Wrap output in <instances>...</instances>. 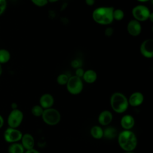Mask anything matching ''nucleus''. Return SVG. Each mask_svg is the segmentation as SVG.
Returning <instances> with one entry per match:
<instances>
[{
  "instance_id": "nucleus-1",
  "label": "nucleus",
  "mask_w": 153,
  "mask_h": 153,
  "mask_svg": "<svg viewBox=\"0 0 153 153\" xmlns=\"http://www.w3.org/2000/svg\"><path fill=\"white\" fill-rule=\"evenodd\" d=\"M113 7H99L94 10L92 13L93 20L101 25H109L113 21Z\"/></svg>"
},
{
  "instance_id": "nucleus-2",
  "label": "nucleus",
  "mask_w": 153,
  "mask_h": 153,
  "mask_svg": "<svg viewBox=\"0 0 153 153\" xmlns=\"http://www.w3.org/2000/svg\"><path fill=\"white\" fill-rule=\"evenodd\" d=\"M118 142L122 149L126 152L133 151L137 146V140L133 131L130 130H124L118 134Z\"/></svg>"
},
{
  "instance_id": "nucleus-3",
  "label": "nucleus",
  "mask_w": 153,
  "mask_h": 153,
  "mask_svg": "<svg viewBox=\"0 0 153 153\" xmlns=\"http://www.w3.org/2000/svg\"><path fill=\"white\" fill-rule=\"evenodd\" d=\"M110 104L112 109L117 113L124 112L128 107V99L121 93H114L110 98Z\"/></svg>"
},
{
  "instance_id": "nucleus-4",
  "label": "nucleus",
  "mask_w": 153,
  "mask_h": 153,
  "mask_svg": "<svg viewBox=\"0 0 153 153\" xmlns=\"http://www.w3.org/2000/svg\"><path fill=\"white\" fill-rule=\"evenodd\" d=\"M41 117L44 123L49 126H55L57 124L61 118L60 114L59 111L52 108L44 109Z\"/></svg>"
},
{
  "instance_id": "nucleus-5",
  "label": "nucleus",
  "mask_w": 153,
  "mask_h": 153,
  "mask_svg": "<svg viewBox=\"0 0 153 153\" xmlns=\"http://www.w3.org/2000/svg\"><path fill=\"white\" fill-rule=\"evenodd\" d=\"M66 85L68 92L73 95L79 94L83 89V82L82 79L75 75L69 77Z\"/></svg>"
},
{
  "instance_id": "nucleus-6",
  "label": "nucleus",
  "mask_w": 153,
  "mask_h": 153,
  "mask_svg": "<svg viewBox=\"0 0 153 153\" xmlns=\"http://www.w3.org/2000/svg\"><path fill=\"white\" fill-rule=\"evenodd\" d=\"M131 14L134 19L140 22L149 20L151 13L146 6L137 5L133 8Z\"/></svg>"
},
{
  "instance_id": "nucleus-7",
  "label": "nucleus",
  "mask_w": 153,
  "mask_h": 153,
  "mask_svg": "<svg viewBox=\"0 0 153 153\" xmlns=\"http://www.w3.org/2000/svg\"><path fill=\"white\" fill-rule=\"evenodd\" d=\"M23 119V112L18 109H13L9 114L7 118V123L9 127L17 128L22 123Z\"/></svg>"
},
{
  "instance_id": "nucleus-8",
  "label": "nucleus",
  "mask_w": 153,
  "mask_h": 153,
  "mask_svg": "<svg viewBox=\"0 0 153 153\" xmlns=\"http://www.w3.org/2000/svg\"><path fill=\"white\" fill-rule=\"evenodd\" d=\"M22 135V133L19 130L8 127L4 133V138L6 142L12 143L20 140Z\"/></svg>"
},
{
  "instance_id": "nucleus-9",
  "label": "nucleus",
  "mask_w": 153,
  "mask_h": 153,
  "mask_svg": "<svg viewBox=\"0 0 153 153\" xmlns=\"http://www.w3.org/2000/svg\"><path fill=\"white\" fill-rule=\"evenodd\" d=\"M140 51L144 57L152 58L153 57V39H146L144 40L140 46Z\"/></svg>"
},
{
  "instance_id": "nucleus-10",
  "label": "nucleus",
  "mask_w": 153,
  "mask_h": 153,
  "mask_svg": "<svg viewBox=\"0 0 153 153\" xmlns=\"http://www.w3.org/2000/svg\"><path fill=\"white\" fill-rule=\"evenodd\" d=\"M127 30L129 35L132 36H137L139 35L142 32L140 23L134 19L130 20L127 25Z\"/></svg>"
},
{
  "instance_id": "nucleus-11",
  "label": "nucleus",
  "mask_w": 153,
  "mask_h": 153,
  "mask_svg": "<svg viewBox=\"0 0 153 153\" xmlns=\"http://www.w3.org/2000/svg\"><path fill=\"white\" fill-rule=\"evenodd\" d=\"M144 100V96L143 94L139 92L136 91L133 93L129 97L128 99V105L131 106H138L140 105Z\"/></svg>"
},
{
  "instance_id": "nucleus-12",
  "label": "nucleus",
  "mask_w": 153,
  "mask_h": 153,
  "mask_svg": "<svg viewBox=\"0 0 153 153\" xmlns=\"http://www.w3.org/2000/svg\"><path fill=\"white\" fill-rule=\"evenodd\" d=\"M54 102L53 96L49 93L42 94L39 99V105L44 109H48L52 107Z\"/></svg>"
},
{
  "instance_id": "nucleus-13",
  "label": "nucleus",
  "mask_w": 153,
  "mask_h": 153,
  "mask_svg": "<svg viewBox=\"0 0 153 153\" xmlns=\"http://www.w3.org/2000/svg\"><path fill=\"white\" fill-rule=\"evenodd\" d=\"M22 143L23 147L26 150H29L33 148L35 145V140L34 138L29 133H25L22 135Z\"/></svg>"
},
{
  "instance_id": "nucleus-14",
  "label": "nucleus",
  "mask_w": 153,
  "mask_h": 153,
  "mask_svg": "<svg viewBox=\"0 0 153 153\" xmlns=\"http://www.w3.org/2000/svg\"><path fill=\"white\" fill-rule=\"evenodd\" d=\"M113 116L112 113L108 110L102 111L98 117V121L102 126H107L110 124L112 120Z\"/></svg>"
},
{
  "instance_id": "nucleus-15",
  "label": "nucleus",
  "mask_w": 153,
  "mask_h": 153,
  "mask_svg": "<svg viewBox=\"0 0 153 153\" xmlns=\"http://www.w3.org/2000/svg\"><path fill=\"white\" fill-rule=\"evenodd\" d=\"M134 118L130 115H125L121 119V125L125 130H130L134 126Z\"/></svg>"
},
{
  "instance_id": "nucleus-16",
  "label": "nucleus",
  "mask_w": 153,
  "mask_h": 153,
  "mask_svg": "<svg viewBox=\"0 0 153 153\" xmlns=\"http://www.w3.org/2000/svg\"><path fill=\"white\" fill-rule=\"evenodd\" d=\"M97 78V73L93 69H88L84 71V75L82 77L83 80L88 84L94 83L96 81Z\"/></svg>"
},
{
  "instance_id": "nucleus-17",
  "label": "nucleus",
  "mask_w": 153,
  "mask_h": 153,
  "mask_svg": "<svg viewBox=\"0 0 153 153\" xmlns=\"http://www.w3.org/2000/svg\"><path fill=\"white\" fill-rule=\"evenodd\" d=\"M117 130L113 127H108L103 130V137L107 139H113L117 136Z\"/></svg>"
},
{
  "instance_id": "nucleus-18",
  "label": "nucleus",
  "mask_w": 153,
  "mask_h": 153,
  "mask_svg": "<svg viewBox=\"0 0 153 153\" xmlns=\"http://www.w3.org/2000/svg\"><path fill=\"white\" fill-rule=\"evenodd\" d=\"M8 153H24L25 149L21 143H12L8 148Z\"/></svg>"
},
{
  "instance_id": "nucleus-19",
  "label": "nucleus",
  "mask_w": 153,
  "mask_h": 153,
  "mask_svg": "<svg viewBox=\"0 0 153 153\" xmlns=\"http://www.w3.org/2000/svg\"><path fill=\"white\" fill-rule=\"evenodd\" d=\"M11 59L10 52L5 48H0V64L2 65L8 63Z\"/></svg>"
},
{
  "instance_id": "nucleus-20",
  "label": "nucleus",
  "mask_w": 153,
  "mask_h": 153,
  "mask_svg": "<svg viewBox=\"0 0 153 153\" xmlns=\"http://www.w3.org/2000/svg\"><path fill=\"white\" fill-rule=\"evenodd\" d=\"M90 134L93 138L99 139L103 137V130L99 126H94L91 127L90 130Z\"/></svg>"
},
{
  "instance_id": "nucleus-21",
  "label": "nucleus",
  "mask_w": 153,
  "mask_h": 153,
  "mask_svg": "<svg viewBox=\"0 0 153 153\" xmlns=\"http://www.w3.org/2000/svg\"><path fill=\"white\" fill-rule=\"evenodd\" d=\"M124 17V12L123 10L117 8L114 10L113 11V19L114 20H115L117 21H121Z\"/></svg>"
},
{
  "instance_id": "nucleus-22",
  "label": "nucleus",
  "mask_w": 153,
  "mask_h": 153,
  "mask_svg": "<svg viewBox=\"0 0 153 153\" xmlns=\"http://www.w3.org/2000/svg\"><path fill=\"white\" fill-rule=\"evenodd\" d=\"M44 109L40 105H35L32 108L31 112L35 117H41Z\"/></svg>"
},
{
  "instance_id": "nucleus-23",
  "label": "nucleus",
  "mask_w": 153,
  "mask_h": 153,
  "mask_svg": "<svg viewBox=\"0 0 153 153\" xmlns=\"http://www.w3.org/2000/svg\"><path fill=\"white\" fill-rule=\"evenodd\" d=\"M68 79H69V76L65 74H61L57 76L56 81L59 85H64L66 84L68 81Z\"/></svg>"
},
{
  "instance_id": "nucleus-24",
  "label": "nucleus",
  "mask_w": 153,
  "mask_h": 153,
  "mask_svg": "<svg viewBox=\"0 0 153 153\" xmlns=\"http://www.w3.org/2000/svg\"><path fill=\"white\" fill-rule=\"evenodd\" d=\"M30 1L38 7H42L48 4V0H30Z\"/></svg>"
},
{
  "instance_id": "nucleus-25",
  "label": "nucleus",
  "mask_w": 153,
  "mask_h": 153,
  "mask_svg": "<svg viewBox=\"0 0 153 153\" xmlns=\"http://www.w3.org/2000/svg\"><path fill=\"white\" fill-rule=\"evenodd\" d=\"M7 7V0H0V16L5 11Z\"/></svg>"
},
{
  "instance_id": "nucleus-26",
  "label": "nucleus",
  "mask_w": 153,
  "mask_h": 153,
  "mask_svg": "<svg viewBox=\"0 0 153 153\" xmlns=\"http://www.w3.org/2000/svg\"><path fill=\"white\" fill-rule=\"evenodd\" d=\"M105 35L107 37L111 36L114 33V29L111 27H107L104 32Z\"/></svg>"
},
{
  "instance_id": "nucleus-27",
  "label": "nucleus",
  "mask_w": 153,
  "mask_h": 153,
  "mask_svg": "<svg viewBox=\"0 0 153 153\" xmlns=\"http://www.w3.org/2000/svg\"><path fill=\"white\" fill-rule=\"evenodd\" d=\"M84 71L83 70L82 68H76V69L75 71V75L79 77V78H82V77L84 75Z\"/></svg>"
},
{
  "instance_id": "nucleus-28",
  "label": "nucleus",
  "mask_w": 153,
  "mask_h": 153,
  "mask_svg": "<svg viewBox=\"0 0 153 153\" xmlns=\"http://www.w3.org/2000/svg\"><path fill=\"white\" fill-rule=\"evenodd\" d=\"M71 66L74 68H79V62L78 61V60H74L72 61L71 62Z\"/></svg>"
},
{
  "instance_id": "nucleus-29",
  "label": "nucleus",
  "mask_w": 153,
  "mask_h": 153,
  "mask_svg": "<svg viewBox=\"0 0 153 153\" xmlns=\"http://www.w3.org/2000/svg\"><path fill=\"white\" fill-rule=\"evenodd\" d=\"M85 2L88 6H93L95 3V0H85Z\"/></svg>"
},
{
  "instance_id": "nucleus-30",
  "label": "nucleus",
  "mask_w": 153,
  "mask_h": 153,
  "mask_svg": "<svg viewBox=\"0 0 153 153\" xmlns=\"http://www.w3.org/2000/svg\"><path fill=\"white\" fill-rule=\"evenodd\" d=\"M24 153H39V152L33 148V149H31L29 150H26V151Z\"/></svg>"
},
{
  "instance_id": "nucleus-31",
  "label": "nucleus",
  "mask_w": 153,
  "mask_h": 153,
  "mask_svg": "<svg viewBox=\"0 0 153 153\" xmlns=\"http://www.w3.org/2000/svg\"><path fill=\"white\" fill-rule=\"evenodd\" d=\"M4 123V120L3 117L0 115V128L3 126Z\"/></svg>"
},
{
  "instance_id": "nucleus-32",
  "label": "nucleus",
  "mask_w": 153,
  "mask_h": 153,
  "mask_svg": "<svg viewBox=\"0 0 153 153\" xmlns=\"http://www.w3.org/2000/svg\"><path fill=\"white\" fill-rule=\"evenodd\" d=\"M2 66L1 64H0V76L2 75Z\"/></svg>"
},
{
  "instance_id": "nucleus-33",
  "label": "nucleus",
  "mask_w": 153,
  "mask_h": 153,
  "mask_svg": "<svg viewBox=\"0 0 153 153\" xmlns=\"http://www.w3.org/2000/svg\"><path fill=\"white\" fill-rule=\"evenodd\" d=\"M59 0H48V2H50V3H53V2H56L57 1H58Z\"/></svg>"
},
{
  "instance_id": "nucleus-34",
  "label": "nucleus",
  "mask_w": 153,
  "mask_h": 153,
  "mask_svg": "<svg viewBox=\"0 0 153 153\" xmlns=\"http://www.w3.org/2000/svg\"><path fill=\"white\" fill-rule=\"evenodd\" d=\"M137 1L139 2H146L149 1L150 0H137Z\"/></svg>"
},
{
  "instance_id": "nucleus-35",
  "label": "nucleus",
  "mask_w": 153,
  "mask_h": 153,
  "mask_svg": "<svg viewBox=\"0 0 153 153\" xmlns=\"http://www.w3.org/2000/svg\"><path fill=\"white\" fill-rule=\"evenodd\" d=\"M124 153H134V152L133 151H127V152H125Z\"/></svg>"
}]
</instances>
